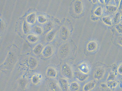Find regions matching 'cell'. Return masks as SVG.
I'll return each instance as SVG.
<instances>
[{"mask_svg":"<svg viewBox=\"0 0 122 91\" xmlns=\"http://www.w3.org/2000/svg\"><path fill=\"white\" fill-rule=\"evenodd\" d=\"M53 53V50L52 46L48 45L43 48L42 54L44 57L47 58L51 56Z\"/></svg>","mask_w":122,"mask_h":91,"instance_id":"4","label":"cell"},{"mask_svg":"<svg viewBox=\"0 0 122 91\" xmlns=\"http://www.w3.org/2000/svg\"><path fill=\"white\" fill-rule=\"evenodd\" d=\"M55 32L54 30H51L48 33L46 36V40L48 42H50L54 38L55 35Z\"/></svg>","mask_w":122,"mask_h":91,"instance_id":"20","label":"cell"},{"mask_svg":"<svg viewBox=\"0 0 122 91\" xmlns=\"http://www.w3.org/2000/svg\"><path fill=\"white\" fill-rule=\"evenodd\" d=\"M96 83L94 81H90L86 83L83 86V91H90L95 88L96 86Z\"/></svg>","mask_w":122,"mask_h":91,"instance_id":"9","label":"cell"},{"mask_svg":"<svg viewBox=\"0 0 122 91\" xmlns=\"http://www.w3.org/2000/svg\"><path fill=\"white\" fill-rule=\"evenodd\" d=\"M103 21L107 25H111L112 24L110 18L108 17H104L102 19Z\"/></svg>","mask_w":122,"mask_h":91,"instance_id":"25","label":"cell"},{"mask_svg":"<svg viewBox=\"0 0 122 91\" xmlns=\"http://www.w3.org/2000/svg\"><path fill=\"white\" fill-rule=\"evenodd\" d=\"M58 83L61 91H67L69 90V84L68 80L66 78H59Z\"/></svg>","mask_w":122,"mask_h":91,"instance_id":"2","label":"cell"},{"mask_svg":"<svg viewBox=\"0 0 122 91\" xmlns=\"http://www.w3.org/2000/svg\"><path fill=\"white\" fill-rule=\"evenodd\" d=\"M97 47V44L95 42H90L87 45V49L90 51H92L96 49Z\"/></svg>","mask_w":122,"mask_h":91,"instance_id":"21","label":"cell"},{"mask_svg":"<svg viewBox=\"0 0 122 91\" xmlns=\"http://www.w3.org/2000/svg\"><path fill=\"white\" fill-rule=\"evenodd\" d=\"M62 75L65 78L67 79H71L74 76V73L71 66L66 63L62 64L61 69Z\"/></svg>","mask_w":122,"mask_h":91,"instance_id":"1","label":"cell"},{"mask_svg":"<svg viewBox=\"0 0 122 91\" xmlns=\"http://www.w3.org/2000/svg\"><path fill=\"white\" fill-rule=\"evenodd\" d=\"M80 72L84 74H88L89 72V69L88 65L85 63H83L78 66Z\"/></svg>","mask_w":122,"mask_h":91,"instance_id":"10","label":"cell"},{"mask_svg":"<svg viewBox=\"0 0 122 91\" xmlns=\"http://www.w3.org/2000/svg\"><path fill=\"white\" fill-rule=\"evenodd\" d=\"M107 11L110 12H114L117 11V7L115 6H107Z\"/></svg>","mask_w":122,"mask_h":91,"instance_id":"24","label":"cell"},{"mask_svg":"<svg viewBox=\"0 0 122 91\" xmlns=\"http://www.w3.org/2000/svg\"><path fill=\"white\" fill-rule=\"evenodd\" d=\"M27 39L30 43H36L38 40V38L36 35L29 34L27 36Z\"/></svg>","mask_w":122,"mask_h":91,"instance_id":"17","label":"cell"},{"mask_svg":"<svg viewBox=\"0 0 122 91\" xmlns=\"http://www.w3.org/2000/svg\"><path fill=\"white\" fill-rule=\"evenodd\" d=\"M74 76L76 80L81 82L86 81L89 77L88 74H84L80 71L75 72Z\"/></svg>","mask_w":122,"mask_h":91,"instance_id":"5","label":"cell"},{"mask_svg":"<svg viewBox=\"0 0 122 91\" xmlns=\"http://www.w3.org/2000/svg\"><path fill=\"white\" fill-rule=\"evenodd\" d=\"M74 8L75 11L77 14H80L82 10V5L81 2L76 1L74 5Z\"/></svg>","mask_w":122,"mask_h":91,"instance_id":"11","label":"cell"},{"mask_svg":"<svg viewBox=\"0 0 122 91\" xmlns=\"http://www.w3.org/2000/svg\"><path fill=\"white\" fill-rule=\"evenodd\" d=\"M117 71L118 74L122 75V64L119 65L117 68Z\"/></svg>","mask_w":122,"mask_h":91,"instance_id":"31","label":"cell"},{"mask_svg":"<svg viewBox=\"0 0 122 91\" xmlns=\"http://www.w3.org/2000/svg\"><path fill=\"white\" fill-rule=\"evenodd\" d=\"M51 26L49 24H47L45 26L44 30L46 32L49 31H50L49 30H51Z\"/></svg>","mask_w":122,"mask_h":91,"instance_id":"33","label":"cell"},{"mask_svg":"<svg viewBox=\"0 0 122 91\" xmlns=\"http://www.w3.org/2000/svg\"><path fill=\"white\" fill-rule=\"evenodd\" d=\"M105 71L102 68H99L95 71L93 75L94 78L97 81L101 80L103 77Z\"/></svg>","mask_w":122,"mask_h":91,"instance_id":"3","label":"cell"},{"mask_svg":"<svg viewBox=\"0 0 122 91\" xmlns=\"http://www.w3.org/2000/svg\"><path fill=\"white\" fill-rule=\"evenodd\" d=\"M38 20L40 23L43 24L45 23L46 21V19L44 16L43 15H40L38 18Z\"/></svg>","mask_w":122,"mask_h":91,"instance_id":"26","label":"cell"},{"mask_svg":"<svg viewBox=\"0 0 122 91\" xmlns=\"http://www.w3.org/2000/svg\"><path fill=\"white\" fill-rule=\"evenodd\" d=\"M121 19H122V15H121Z\"/></svg>","mask_w":122,"mask_h":91,"instance_id":"34","label":"cell"},{"mask_svg":"<svg viewBox=\"0 0 122 91\" xmlns=\"http://www.w3.org/2000/svg\"><path fill=\"white\" fill-rule=\"evenodd\" d=\"M80 89V85L77 82L74 81L70 83L69 90L70 91H78Z\"/></svg>","mask_w":122,"mask_h":91,"instance_id":"12","label":"cell"},{"mask_svg":"<svg viewBox=\"0 0 122 91\" xmlns=\"http://www.w3.org/2000/svg\"><path fill=\"white\" fill-rule=\"evenodd\" d=\"M27 22H25L23 26V31L25 34H27L28 31L29 27Z\"/></svg>","mask_w":122,"mask_h":91,"instance_id":"29","label":"cell"},{"mask_svg":"<svg viewBox=\"0 0 122 91\" xmlns=\"http://www.w3.org/2000/svg\"><path fill=\"white\" fill-rule=\"evenodd\" d=\"M68 31L67 29L65 27H63L61 29L60 33L61 37L62 40H65L66 39L68 36Z\"/></svg>","mask_w":122,"mask_h":91,"instance_id":"15","label":"cell"},{"mask_svg":"<svg viewBox=\"0 0 122 91\" xmlns=\"http://www.w3.org/2000/svg\"><path fill=\"white\" fill-rule=\"evenodd\" d=\"M117 32L120 34H122V24H117L115 26Z\"/></svg>","mask_w":122,"mask_h":91,"instance_id":"28","label":"cell"},{"mask_svg":"<svg viewBox=\"0 0 122 91\" xmlns=\"http://www.w3.org/2000/svg\"><path fill=\"white\" fill-rule=\"evenodd\" d=\"M46 74L48 77L51 78H55L57 76V71L54 67H49L46 70Z\"/></svg>","mask_w":122,"mask_h":91,"instance_id":"7","label":"cell"},{"mask_svg":"<svg viewBox=\"0 0 122 91\" xmlns=\"http://www.w3.org/2000/svg\"><path fill=\"white\" fill-rule=\"evenodd\" d=\"M68 51V47L66 45L62 46L59 51V54L61 57H64L67 55Z\"/></svg>","mask_w":122,"mask_h":91,"instance_id":"13","label":"cell"},{"mask_svg":"<svg viewBox=\"0 0 122 91\" xmlns=\"http://www.w3.org/2000/svg\"><path fill=\"white\" fill-rule=\"evenodd\" d=\"M34 31L35 33L37 34H41L42 30L41 28L39 26H36L34 28Z\"/></svg>","mask_w":122,"mask_h":91,"instance_id":"30","label":"cell"},{"mask_svg":"<svg viewBox=\"0 0 122 91\" xmlns=\"http://www.w3.org/2000/svg\"><path fill=\"white\" fill-rule=\"evenodd\" d=\"M116 76L112 72L110 73L107 76V81H113L115 80Z\"/></svg>","mask_w":122,"mask_h":91,"instance_id":"23","label":"cell"},{"mask_svg":"<svg viewBox=\"0 0 122 91\" xmlns=\"http://www.w3.org/2000/svg\"><path fill=\"white\" fill-rule=\"evenodd\" d=\"M43 49V46L42 44H38L33 49V53L35 55H39L41 53H42Z\"/></svg>","mask_w":122,"mask_h":91,"instance_id":"16","label":"cell"},{"mask_svg":"<svg viewBox=\"0 0 122 91\" xmlns=\"http://www.w3.org/2000/svg\"></svg>","mask_w":122,"mask_h":91,"instance_id":"35","label":"cell"},{"mask_svg":"<svg viewBox=\"0 0 122 91\" xmlns=\"http://www.w3.org/2000/svg\"><path fill=\"white\" fill-rule=\"evenodd\" d=\"M36 16L34 13H32L27 16L26 21L27 23L30 24H34L36 20Z\"/></svg>","mask_w":122,"mask_h":91,"instance_id":"14","label":"cell"},{"mask_svg":"<svg viewBox=\"0 0 122 91\" xmlns=\"http://www.w3.org/2000/svg\"><path fill=\"white\" fill-rule=\"evenodd\" d=\"M106 84L111 89L115 88L118 85V83L115 80L107 81Z\"/></svg>","mask_w":122,"mask_h":91,"instance_id":"19","label":"cell"},{"mask_svg":"<svg viewBox=\"0 0 122 91\" xmlns=\"http://www.w3.org/2000/svg\"><path fill=\"white\" fill-rule=\"evenodd\" d=\"M47 88L49 91H61L58 83L55 81L50 82L48 85Z\"/></svg>","mask_w":122,"mask_h":91,"instance_id":"8","label":"cell"},{"mask_svg":"<svg viewBox=\"0 0 122 91\" xmlns=\"http://www.w3.org/2000/svg\"><path fill=\"white\" fill-rule=\"evenodd\" d=\"M41 76L39 74H35L32 76L31 81L34 84H37L39 83L41 80Z\"/></svg>","mask_w":122,"mask_h":91,"instance_id":"18","label":"cell"},{"mask_svg":"<svg viewBox=\"0 0 122 91\" xmlns=\"http://www.w3.org/2000/svg\"><path fill=\"white\" fill-rule=\"evenodd\" d=\"M94 13H95V15L97 16H100L101 15L102 13V10L101 8L100 7L97 8L94 12Z\"/></svg>","mask_w":122,"mask_h":91,"instance_id":"27","label":"cell"},{"mask_svg":"<svg viewBox=\"0 0 122 91\" xmlns=\"http://www.w3.org/2000/svg\"><path fill=\"white\" fill-rule=\"evenodd\" d=\"M27 63L29 67L30 70H34L37 66L38 62L37 60L34 57H30L28 60Z\"/></svg>","mask_w":122,"mask_h":91,"instance_id":"6","label":"cell"},{"mask_svg":"<svg viewBox=\"0 0 122 91\" xmlns=\"http://www.w3.org/2000/svg\"><path fill=\"white\" fill-rule=\"evenodd\" d=\"M100 87L102 91H111L106 83H101L100 85Z\"/></svg>","mask_w":122,"mask_h":91,"instance_id":"22","label":"cell"},{"mask_svg":"<svg viewBox=\"0 0 122 91\" xmlns=\"http://www.w3.org/2000/svg\"><path fill=\"white\" fill-rule=\"evenodd\" d=\"M117 43L120 45L122 46V36H119L117 39Z\"/></svg>","mask_w":122,"mask_h":91,"instance_id":"32","label":"cell"}]
</instances>
